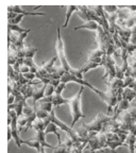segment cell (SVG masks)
Returning <instances> with one entry per match:
<instances>
[{"instance_id": "1", "label": "cell", "mask_w": 136, "mask_h": 153, "mask_svg": "<svg viewBox=\"0 0 136 153\" xmlns=\"http://www.w3.org/2000/svg\"><path fill=\"white\" fill-rule=\"evenodd\" d=\"M57 38H56V44H55V50H56V54L59 60L61 62L60 66L68 74H72L74 76H79V78H83V74L80 72L79 69H74L69 65V63L67 62L66 56H65V49H64V43H63L62 36H61V27H57Z\"/></svg>"}, {"instance_id": "2", "label": "cell", "mask_w": 136, "mask_h": 153, "mask_svg": "<svg viewBox=\"0 0 136 153\" xmlns=\"http://www.w3.org/2000/svg\"><path fill=\"white\" fill-rule=\"evenodd\" d=\"M84 86H81L74 98H71V101H70V108H71V115H72V122L70 127L74 129V126L78 121H79L80 118H84L85 115L82 112V108H81V95L83 93Z\"/></svg>"}, {"instance_id": "3", "label": "cell", "mask_w": 136, "mask_h": 153, "mask_svg": "<svg viewBox=\"0 0 136 153\" xmlns=\"http://www.w3.org/2000/svg\"><path fill=\"white\" fill-rule=\"evenodd\" d=\"M112 119H113V116H108V115H104L103 113H99L97 118L93 122L87 124L83 123L82 124V128L85 129L87 132H97V133H100L102 131L103 127H104V124Z\"/></svg>"}, {"instance_id": "4", "label": "cell", "mask_w": 136, "mask_h": 153, "mask_svg": "<svg viewBox=\"0 0 136 153\" xmlns=\"http://www.w3.org/2000/svg\"><path fill=\"white\" fill-rule=\"evenodd\" d=\"M88 147L91 153H96L97 151H103L105 148H108V137L105 133H100L91 138L88 141Z\"/></svg>"}, {"instance_id": "5", "label": "cell", "mask_w": 136, "mask_h": 153, "mask_svg": "<svg viewBox=\"0 0 136 153\" xmlns=\"http://www.w3.org/2000/svg\"><path fill=\"white\" fill-rule=\"evenodd\" d=\"M103 68L105 69V74H103V79H109L106 82H110L112 80L116 79V67L117 63L115 61L114 56L112 55H106L104 62H103Z\"/></svg>"}, {"instance_id": "6", "label": "cell", "mask_w": 136, "mask_h": 153, "mask_svg": "<svg viewBox=\"0 0 136 153\" xmlns=\"http://www.w3.org/2000/svg\"><path fill=\"white\" fill-rule=\"evenodd\" d=\"M105 57H106V55L103 57H88V60L86 61L85 64L81 68H79L80 72L82 74H84L87 71H89L91 69H95L97 67L103 66V62H104Z\"/></svg>"}, {"instance_id": "7", "label": "cell", "mask_w": 136, "mask_h": 153, "mask_svg": "<svg viewBox=\"0 0 136 153\" xmlns=\"http://www.w3.org/2000/svg\"><path fill=\"white\" fill-rule=\"evenodd\" d=\"M7 13H15V14H22L25 16H45L43 12H31V11H25L22 9L20 5H9L7 7Z\"/></svg>"}, {"instance_id": "8", "label": "cell", "mask_w": 136, "mask_h": 153, "mask_svg": "<svg viewBox=\"0 0 136 153\" xmlns=\"http://www.w3.org/2000/svg\"><path fill=\"white\" fill-rule=\"evenodd\" d=\"M74 141L72 139H70L69 137L67 138V140L65 143H62L61 145H57L53 150V153H72L71 149L74 146Z\"/></svg>"}, {"instance_id": "9", "label": "cell", "mask_w": 136, "mask_h": 153, "mask_svg": "<svg viewBox=\"0 0 136 153\" xmlns=\"http://www.w3.org/2000/svg\"><path fill=\"white\" fill-rule=\"evenodd\" d=\"M115 32L117 33V35L121 38L122 41H124L128 44L130 43V39H131V35H132L131 29L122 28V27H119L116 24V26H115Z\"/></svg>"}, {"instance_id": "10", "label": "cell", "mask_w": 136, "mask_h": 153, "mask_svg": "<svg viewBox=\"0 0 136 153\" xmlns=\"http://www.w3.org/2000/svg\"><path fill=\"white\" fill-rule=\"evenodd\" d=\"M129 108H130V101L126 100V99H122L120 102H118L117 106L115 108L113 117H114L115 119H117L122 113L126 112V111H128Z\"/></svg>"}, {"instance_id": "11", "label": "cell", "mask_w": 136, "mask_h": 153, "mask_svg": "<svg viewBox=\"0 0 136 153\" xmlns=\"http://www.w3.org/2000/svg\"><path fill=\"white\" fill-rule=\"evenodd\" d=\"M70 101H71V99H65L63 98L62 95H52L51 96V103L53 104V106L54 108H56V106H60V105L62 104H66V103H68V104H70Z\"/></svg>"}, {"instance_id": "12", "label": "cell", "mask_w": 136, "mask_h": 153, "mask_svg": "<svg viewBox=\"0 0 136 153\" xmlns=\"http://www.w3.org/2000/svg\"><path fill=\"white\" fill-rule=\"evenodd\" d=\"M99 27H100V25L98 24V22H85V24H83L82 26H79V27H76L74 28V30H81V29H87V30H91V31H95L97 32L98 31Z\"/></svg>"}, {"instance_id": "13", "label": "cell", "mask_w": 136, "mask_h": 153, "mask_svg": "<svg viewBox=\"0 0 136 153\" xmlns=\"http://www.w3.org/2000/svg\"><path fill=\"white\" fill-rule=\"evenodd\" d=\"M59 130H60V128L57 127L56 124L53 123V122H50V123L48 124V127H47V129H46L45 133H46V135L49 134V133L55 134L56 137H57V140H59V145H61L62 141H61V135H60V133H59Z\"/></svg>"}, {"instance_id": "14", "label": "cell", "mask_w": 136, "mask_h": 153, "mask_svg": "<svg viewBox=\"0 0 136 153\" xmlns=\"http://www.w3.org/2000/svg\"><path fill=\"white\" fill-rule=\"evenodd\" d=\"M22 143L25 145H28L29 147H31V148H34L36 150V152L39 153L41 152V149H42V145L41 143L35 138H32V139H28V140H22Z\"/></svg>"}, {"instance_id": "15", "label": "cell", "mask_w": 136, "mask_h": 153, "mask_svg": "<svg viewBox=\"0 0 136 153\" xmlns=\"http://www.w3.org/2000/svg\"><path fill=\"white\" fill-rule=\"evenodd\" d=\"M67 7V12H66V18H65V22L64 25L62 26V28H66L68 26V22H69V19H70V16L72 15V13L74 11H78L79 10V7L78 5H68Z\"/></svg>"}, {"instance_id": "16", "label": "cell", "mask_w": 136, "mask_h": 153, "mask_svg": "<svg viewBox=\"0 0 136 153\" xmlns=\"http://www.w3.org/2000/svg\"><path fill=\"white\" fill-rule=\"evenodd\" d=\"M135 96H136V91H133L132 88L127 87V88L123 89V93H122V99H126V100L132 102V101H134V99H135Z\"/></svg>"}, {"instance_id": "17", "label": "cell", "mask_w": 136, "mask_h": 153, "mask_svg": "<svg viewBox=\"0 0 136 153\" xmlns=\"http://www.w3.org/2000/svg\"><path fill=\"white\" fill-rule=\"evenodd\" d=\"M36 51H37V48L29 46V45H27V44L25 45V57H32V59H33Z\"/></svg>"}, {"instance_id": "18", "label": "cell", "mask_w": 136, "mask_h": 153, "mask_svg": "<svg viewBox=\"0 0 136 153\" xmlns=\"http://www.w3.org/2000/svg\"><path fill=\"white\" fill-rule=\"evenodd\" d=\"M86 146H88V143H74L71 149L72 153H83L84 149Z\"/></svg>"}, {"instance_id": "19", "label": "cell", "mask_w": 136, "mask_h": 153, "mask_svg": "<svg viewBox=\"0 0 136 153\" xmlns=\"http://www.w3.org/2000/svg\"><path fill=\"white\" fill-rule=\"evenodd\" d=\"M32 129H34L36 132H39V131H46V127H45V122H44V120L42 119H36L35 121H34L33 123V127H32Z\"/></svg>"}, {"instance_id": "20", "label": "cell", "mask_w": 136, "mask_h": 153, "mask_svg": "<svg viewBox=\"0 0 136 153\" xmlns=\"http://www.w3.org/2000/svg\"><path fill=\"white\" fill-rule=\"evenodd\" d=\"M128 64L131 67L132 69L136 68V50L134 52L128 54Z\"/></svg>"}, {"instance_id": "21", "label": "cell", "mask_w": 136, "mask_h": 153, "mask_svg": "<svg viewBox=\"0 0 136 153\" xmlns=\"http://www.w3.org/2000/svg\"><path fill=\"white\" fill-rule=\"evenodd\" d=\"M7 30L12 32H16V33H25L28 31V29L20 28L19 26H15V25H9L7 24Z\"/></svg>"}, {"instance_id": "22", "label": "cell", "mask_w": 136, "mask_h": 153, "mask_svg": "<svg viewBox=\"0 0 136 153\" xmlns=\"http://www.w3.org/2000/svg\"><path fill=\"white\" fill-rule=\"evenodd\" d=\"M126 143H122V141H108V148H110L113 152H116V149L120 146H124Z\"/></svg>"}, {"instance_id": "23", "label": "cell", "mask_w": 136, "mask_h": 153, "mask_svg": "<svg viewBox=\"0 0 136 153\" xmlns=\"http://www.w3.org/2000/svg\"><path fill=\"white\" fill-rule=\"evenodd\" d=\"M103 10L108 14H116L118 12L117 5H103Z\"/></svg>"}, {"instance_id": "24", "label": "cell", "mask_w": 136, "mask_h": 153, "mask_svg": "<svg viewBox=\"0 0 136 153\" xmlns=\"http://www.w3.org/2000/svg\"><path fill=\"white\" fill-rule=\"evenodd\" d=\"M24 16H25V15L17 14V16L15 17V18L10 19V20H7V24H9V25H15V26H18V24L22 20V18H24Z\"/></svg>"}, {"instance_id": "25", "label": "cell", "mask_w": 136, "mask_h": 153, "mask_svg": "<svg viewBox=\"0 0 136 153\" xmlns=\"http://www.w3.org/2000/svg\"><path fill=\"white\" fill-rule=\"evenodd\" d=\"M49 115H50V113H47V112H45V111H37V112H36L37 118L38 119H42V120L47 119V118L49 117Z\"/></svg>"}, {"instance_id": "26", "label": "cell", "mask_w": 136, "mask_h": 153, "mask_svg": "<svg viewBox=\"0 0 136 153\" xmlns=\"http://www.w3.org/2000/svg\"><path fill=\"white\" fill-rule=\"evenodd\" d=\"M66 85L67 84L66 83H61L60 85L57 86L56 87V89H55V91H54V94L55 95H62V93H63V91L65 89V87H66Z\"/></svg>"}, {"instance_id": "27", "label": "cell", "mask_w": 136, "mask_h": 153, "mask_svg": "<svg viewBox=\"0 0 136 153\" xmlns=\"http://www.w3.org/2000/svg\"><path fill=\"white\" fill-rule=\"evenodd\" d=\"M15 101H16V97H15L14 95H11V94H10V95H9V99H7V103H9V105L14 104Z\"/></svg>"}, {"instance_id": "28", "label": "cell", "mask_w": 136, "mask_h": 153, "mask_svg": "<svg viewBox=\"0 0 136 153\" xmlns=\"http://www.w3.org/2000/svg\"><path fill=\"white\" fill-rule=\"evenodd\" d=\"M39 153H46V151H45V147H42L41 152H39Z\"/></svg>"}, {"instance_id": "29", "label": "cell", "mask_w": 136, "mask_h": 153, "mask_svg": "<svg viewBox=\"0 0 136 153\" xmlns=\"http://www.w3.org/2000/svg\"><path fill=\"white\" fill-rule=\"evenodd\" d=\"M134 101H135V102H136V96H135V99H134Z\"/></svg>"}, {"instance_id": "30", "label": "cell", "mask_w": 136, "mask_h": 153, "mask_svg": "<svg viewBox=\"0 0 136 153\" xmlns=\"http://www.w3.org/2000/svg\"><path fill=\"white\" fill-rule=\"evenodd\" d=\"M135 147H136V145H135Z\"/></svg>"}]
</instances>
